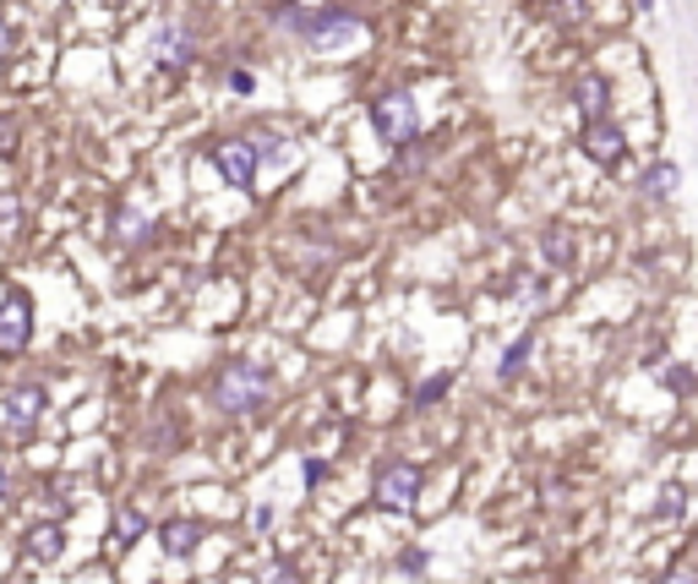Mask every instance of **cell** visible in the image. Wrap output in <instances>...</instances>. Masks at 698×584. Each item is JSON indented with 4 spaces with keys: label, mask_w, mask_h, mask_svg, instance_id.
<instances>
[{
    "label": "cell",
    "mask_w": 698,
    "mask_h": 584,
    "mask_svg": "<svg viewBox=\"0 0 698 584\" xmlns=\"http://www.w3.org/2000/svg\"><path fill=\"white\" fill-rule=\"evenodd\" d=\"M268 22H274V33H284L289 44H300L306 55H322V60L350 55L372 33V22L350 5H300V0H274Z\"/></svg>",
    "instance_id": "obj_1"
},
{
    "label": "cell",
    "mask_w": 698,
    "mask_h": 584,
    "mask_svg": "<svg viewBox=\"0 0 698 584\" xmlns=\"http://www.w3.org/2000/svg\"><path fill=\"white\" fill-rule=\"evenodd\" d=\"M366 126H372L377 143L394 147V153L416 147L420 132H425L420 99L410 93V88H383V93H372V99H366Z\"/></svg>",
    "instance_id": "obj_2"
},
{
    "label": "cell",
    "mask_w": 698,
    "mask_h": 584,
    "mask_svg": "<svg viewBox=\"0 0 698 584\" xmlns=\"http://www.w3.org/2000/svg\"><path fill=\"white\" fill-rule=\"evenodd\" d=\"M274 383L279 377L263 361H224L213 377V405H219V416H257L274 399Z\"/></svg>",
    "instance_id": "obj_3"
},
{
    "label": "cell",
    "mask_w": 698,
    "mask_h": 584,
    "mask_svg": "<svg viewBox=\"0 0 698 584\" xmlns=\"http://www.w3.org/2000/svg\"><path fill=\"white\" fill-rule=\"evenodd\" d=\"M142 55H147V66H153L158 77H186V71L202 60V38H197L186 22L158 16V22L147 27V38H142Z\"/></svg>",
    "instance_id": "obj_4"
},
{
    "label": "cell",
    "mask_w": 698,
    "mask_h": 584,
    "mask_svg": "<svg viewBox=\"0 0 698 584\" xmlns=\"http://www.w3.org/2000/svg\"><path fill=\"white\" fill-rule=\"evenodd\" d=\"M208 164L230 191H257V180H263V153L252 143V132H230V137L208 143Z\"/></svg>",
    "instance_id": "obj_5"
},
{
    "label": "cell",
    "mask_w": 698,
    "mask_h": 584,
    "mask_svg": "<svg viewBox=\"0 0 698 584\" xmlns=\"http://www.w3.org/2000/svg\"><path fill=\"white\" fill-rule=\"evenodd\" d=\"M420 492H425L420 464H410V459H388V464H377V481H372L377 508H388V514H416Z\"/></svg>",
    "instance_id": "obj_6"
},
{
    "label": "cell",
    "mask_w": 698,
    "mask_h": 584,
    "mask_svg": "<svg viewBox=\"0 0 698 584\" xmlns=\"http://www.w3.org/2000/svg\"><path fill=\"white\" fill-rule=\"evenodd\" d=\"M578 153L595 164V169H622V158H628V126L617 121V115H595V121H578Z\"/></svg>",
    "instance_id": "obj_7"
},
{
    "label": "cell",
    "mask_w": 698,
    "mask_h": 584,
    "mask_svg": "<svg viewBox=\"0 0 698 584\" xmlns=\"http://www.w3.org/2000/svg\"><path fill=\"white\" fill-rule=\"evenodd\" d=\"M33 339V300L22 290H5L0 300V355H22Z\"/></svg>",
    "instance_id": "obj_8"
},
{
    "label": "cell",
    "mask_w": 698,
    "mask_h": 584,
    "mask_svg": "<svg viewBox=\"0 0 698 584\" xmlns=\"http://www.w3.org/2000/svg\"><path fill=\"white\" fill-rule=\"evenodd\" d=\"M153 235H158V219L137 208V202H121L115 213H110V241L115 246H126V252H142V246H153Z\"/></svg>",
    "instance_id": "obj_9"
},
{
    "label": "cell",
    "mask_w": 698,
    "mask_h": 584,
    "mask_svg": "<svg viewBox=\"0 0 698 584\" xmlns=\"http://www.w3.org/2000/svg\"><path fill=\"white\" fill-rule=\"evenodd\" d=\"M567 104L578 110V121L611 115V77H606V71H578V77L567 82Z\"/></svg>",
    "instance_id": "obj_10"
},
{
    "label": "cell",
    "mask_w": 698,
    "mask_h": 584,
    "mask_svg": "<svg viewBox=\"0 0 698 584\" xmlns=\"http://www.w3.org/2000/svg\"><path fill=\"white\" fill-rule=\"evenodd\" d=\"M677 186H683V164H677V158H650V164L633 175V191H639L644 202H672Z\"/></svg>",
    "instance_id": "obj_11"
},
{
    "label": "cell",
    "mask_w": 698,
    "mask_h": 584,
    "mask_svg": "<svg viewBox=\"0 0 698 584\" xmlns=\"http://www.w3.org/2000/svg\"><path fill=\"white\" fill-rule=\"evenodd\" d=\"M0 405H5V421H11L16 432H33V427H38V416L49 410V394H44V383H16Z\"/></svg>",
    "instance_id": "obj_12"
},
{
    "label": "cell",
    "mask_w": 698,
    "mask_h": 584,
    "mask_svg": "<svg viewBox=\"0 0 698 584\" xmlns=\"http://www.w3.org/2000/svg\"><path fill=\"white\" fill-rule=\"evenodd\" d=\"M22 558H27V563H60V558H66V530H60L55 519L27 525V530H22Z\"/></svg>",
    "instance_id": "obj_13"
},
{
    "label": "cell",
    "mask_w": 698,
    "mask_h": 584,
    "mask_svg": "<svg viewBox=\"0 0 698 584\" xmlns=\"http://www.w3.org/2000/svg\"><path fill=\"white\" fill-rule=\"evenodd\" d=\"M158 547H164L169 558H197L202 525H197V519H164V525H158Z\"/></svg>",
    "instance_id": "obj_14"
},
{
    "label": "cell",
    "mask_w": 698,
    "mask_h": 584,
    "mask_svg": "<svg viewBox=\"0 0 698 584\" xmlns=\"http://www.w3.org/2000/svg\"><path fill=\"white\" fill-rule=\"evenodd\" d=\"M252 143H257V153H263V175H268V169H289V164H295V143H289L284 132L257 126V132H252Z\"/></svg>",
    "instance_id": "obj_15"
},
{
    "label": "cell",
    "mask_w": 698,
    "mask_h": 584,
    "mask_svg": "<svg viewBox=\"0 0 698 584\" xmlns=\"http://www.w3.org/2000/svg\"><path fill=\"white\" fill-rule=\"evenodd\" d=\"M530 355H535V328H524L508 350H502V361H497V377L502 383H513V377H524V366H530Z\"/></svg>",
    "instance_id": "obj_16"
},
{
    "label": "cell",
    "mask_w": 698,
    "mask_h": 584,
    "mask_svg": "<svg viewBox=\"0 0 698 584\" xmlns=\"http://www.w3.org/2000/svg\"><path fill=\"white\" fill-rule=\"evenodd\" d=\"M541 257H546V268H567L573 263V230L567 224H546L541 230Z\"/></svg>",
    "instance_id": "obj_17"
},
{
    "label": "cell",
    "mask_w": 698,
    "mask_h": 584,
    "mask_svg": "<svg viewBox=\"0 0 698 584\" xmlns=\"http://www.w3.org/2000/svg\"><path fill=\"white\" fill-rule=\"evenodd\" d=\"M142 536H147V519H142L137 508H121V514H115V541H121V547H137Z\"/></svg>",
    "instance_id": "obj_18"
},
{
    "label": "cell",
    "mask_w": 698,
    "mask_h": 584,
    "mask_svg": "<svg viewBox=\"0 0 698 584\" xmlns=\"http://www.w3.org/2000/svg\"><path fill=\"white\" fill-rule=\"evenodd\" d=\"M546 16L562 22V27H578L589 16V0H546Z\"/></svg>",
    "instance_id": "obj_19"
},
{
    "label": "cell",
    "mask_w": 698,
    "mask_h": 584,
    "mask_svg": "<svg viewBox=\"0 0 698 584\" xmlns=\"http://www.w3.org/2000/svg\"><path fill=\"white\" fill-rule=\"evenodd\" d=\"M22 230V197L16 191H0V241H11Z\"/></svg>",
    "instance_id": "obj_20"
},
{
    "label": "cell",
    "mask_w": 698,
    "mask_h": 584,
    "mask_svg": "<svg viewBox=\"0 0 698 584\" xmlns=\"http://www.w3.org/2000/svg\"><path fill=\"white\" fill-rule=\"evenodd\" d=\"M447 388H453V372H436V377H425V383L416 388V410H431V405H436Z\"/></svg>",
    "instance_id": "obj_21"
},
{
    "label": "cell",
    "mask_w": 698,
    "mask_h": 584,
    "mask_svg": "<svg viewBox=\"0 0 698 584\" xmlns=\"http://www.w3.org/2000/svg\"><path fill=\"white\" fill-rule=\"evenodd\" d=\"M683 514H688V492L683 486H666L655 497V519H683Z\"/></svg>",
    "instance_id": "obj_22"
},
{
    "label": "cell",
    "mask_w": 698,
    "mask_h": 584,
    "mask_svg": "<svg viewBox=\"0 0 698 584\" xmlns=\"http://www.w3.org/2000/svg\"><path fill=\"white\" fill-rule=\"evenodd\" d=\"M224 88H230L235 99H252V93H257V71H252V66H230V71H224Z\"/></svg>",
    "instance_id": "obj_23"
},
{
    "label": "cell",
    "mask_w": 698,
    "mask_h": 584,
    "mask_svg": "<svg viewBox=\"0 0 698 584\" xmlns=\"http://www.w3.org/2000/svg\"><path fill=\"white\" fill-rule=\"evenodd\" d=\"M655 377H661L666 388H677V394H694V388H698V377L688 372V366H661Z\"/></svg>",
    "instance_id": "obj_24"
},
{
    "label": "cell",
    "mask_w": 698,
    "mask_h": 584,
    "mask_svg": "<svg viewBox=\"0 0 698 584\" xmlns=\"http://www.w3.org/2000/svg\"><path fill=\"white\" fill-rule=\"evenodd\" d=\"M425 563H431V558H425V552H420V547H405V552H399V563H394V569H399V574H405V580H420V574H425Z\"/></svg>",
    "instance_id": "obj_25"
},
{
    "label": "cell",
    "mask_w": 698,
    "mask_h": 584,
    "mask_svg": "<svg viewBox=\"0 0 698 584\" xmlns=\"http://www.w3.org/2000/svg\"><path fill=\"white\" fill-rule=\"evenodd\" d=\"M11 49H16V27L5 22V11H0V66L11 60Z\"/></svg>",
    "instance_id": "obj_26"
},
{
    "label": "cell",
    "mask_w": 698,
    "mask_h": 584,
    "mask_svg": "<svg viewBox=\"0 0 698 584\" xmlns=\"http://www.w3.org/2000/svg\"><path fill=\"white\" fill-rule=\"evenodd\" d=\"M263 584H300V574H295V563H274Z\"/></svg>",
    "instance_id": "obj_27"
},
{
    "label": "cell",
    "mask_w": 698,
    "mask_h": 584,
    "mask_svg": "<svg viewBox=\"0 0 698 584\" xmlns=\"http://www.w3.org/2000/svg\"><path fill=\"white\" fill-rule=\"evenodd\" d=\"M11 147H16V132H11V121H5V115H0V158H5V153H11Z\"/></svg>",
    "instance_id": "obj_28"
},
{
    "label": "cell",
    "mask_w": 698,
    "mask_h": 584,
    "mask_svg": "<svg viewBox=\"0 0 698 584\" xmlns=\"http://www.w3.org/2000/svg\"><path fill=\"white\" fill-rule=\"evenodd\" d=\"M322 470H328L322 459H306V486H317V481H322Z\"/></svg>",
    "instance_id": "obj_29"
},
{
    "label": "cell",
    "mask_w": 698,
    "mask_h": 584,
    "mask_svg": "<svg viewBox=\"0 0 698 584\" xmlns=\"http://www.w3.org/2000/svg\"><path fill=\"white\" fill-rule=\"evenodd\" d=\"M661 584H698V574H688V569H683V574H672V580H661Z\"/></svg>",
    "instance_id": "obj_30"
},
{
    "label": "cell",
    "mask_w": 698,
    "mask_h": 584,
    "mask_svg": "<svg viewBox=\"0 0 698 584\" xmlns=\"http://www.w3.org/2000/svg\"><path fill=\"white\" fill-rule=\"evenodd\" d=\"M5 492H11V475H5V464H0V503H5Z\"/></svg>",
    "instance_id": "obj_31"
},
{
    "label": "cell",
    "mask_w": 698,
    "mask_h": 584,
    "mask_svg": "<svg viewBox=\"0 0 698 584\" xmlns=\"http://www.w3.org/2000/svg\"><path fill=\"white\" fill-rule=\"evenodd\" d=\"M633 5H639V11H655V0H633Z\"/></svg>",
    "instance_id": "obj_32"
},
{
    "label": "cell",
    "mask_w": 698,
    "mask_h": 584,
    "mask_svg": "<svg viewBox=\"0 0 698 584\" xmlns=\"http://www.w3.org/2000/svg\"><path fill=\"white\" fill-rule=\"evenodd\" d=\"M115 5H147V0H115Z\"/></svg>",
    "instance_id": "obj_33"
},
{
    "label": "cell",
    "mask_w": 698,
    "mask_h": 584,
    "mask_svg": "<svg viewBox=\"0 0 698 584\" xmlns=\"http://www.w3.org/2000/svg\"><path fill=\"white\" fill-rule=\"evenodd\" d=\"M66 5H77V0H66Z\"/></svg>",
    "instance_id": "obj_34"
}]
</instances>
